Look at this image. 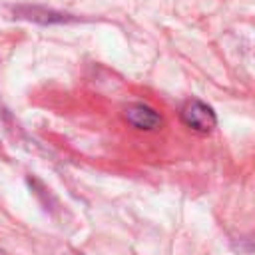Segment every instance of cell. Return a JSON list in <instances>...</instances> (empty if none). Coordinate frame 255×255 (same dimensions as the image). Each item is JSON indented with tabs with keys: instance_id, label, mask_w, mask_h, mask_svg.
Listing matches in <instances>:
<instances>
[{
	"instance_id": "6da1fadb",
	"label": "cell",
	"mask_w": 255,
	"mask_h": 255,
	"mask_svg": "<svg viewBox=\"0 0 255 255\" xmlns=\"http://www.w3.org/2000/svg\"><path fill=\"white\" fill-rule=\"evenodd\" d=\"M181 122L199 133H209L217 126L215 112L201 100H191L181 108Z\"/></svg>"
},
{
	"instance_id": "7a4b0ae2",
	"label": "cell",
	"mask_w": 255,
	"mask_h": 255,
	"mask_svg": "<svg viewBox=\"0 0 255 255\" xmlns=\"http://www.w3.org/2000/svg\"><path fill=\"white\" fill-rule=\"evenodd\" d=\"M126 120L133 128H137V129H157L163 124L161 116L153 108L143 106V104H131V106H128L126 108Z\"/></svg>"
}]
</instances>
